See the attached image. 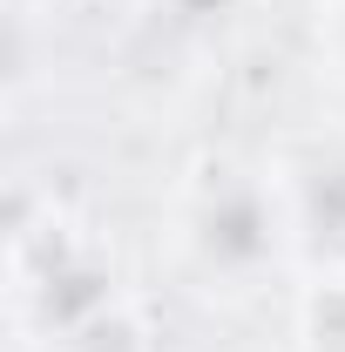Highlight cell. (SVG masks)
I'll return each mask as SVG.
<instances>
[{
  "instance_id": "1",
  "label": "cell",
  "mask_w": 345,
  "mask_h": 352,
  "mask_svg": "<svg viewBox=\"0 0 345 352\" xmlns=\"http://www.w3.org/2000/svg\"><path fill=\"white\" fill-rule=\"evenodd\" d=\"M163 237H170L176 271L223 305H244L271 278L298 271L278 170L244 149H197L170 176Z\"/></svg>"
},
{
  "instance_id": "2",
  "label": "cell",
  "mask_w": 345,
  "mask_h": 352,
  "mask_svg": "<svg viewBox=\"0 0 345 352\" xmlns=\"http://www.w3.org/2000/svg\"><path fill=\"white\" fill-rule=\"evenodd\" d=\"M285 217H291V251L304 271H345V135H298L271 156Z\"/></svg>"
},
{
  "instance_id": "3",
  "label": "cell",
  "mask_w": 345,
  "mask_h": 352,
  "mask_svg": "<svg viewBox=\"0 0 345 352\" xmlns=\"http://www.w3.org/2000/svg\"><path fill=\"white\" fill-rule=\"evenodd\" d=\"M47 352H156V318H149V298L142 292H122L102 311H88L82 325H68Z\"/></svg>"
},
{
  "instance_id": "4",
  "label": "cell",
  "mask_w": 345,
  "mask_h": 352,
  "mask_svg": "<svg viewBox=\"0 0 345 352\" xmlns=\"http://www.w3.org/2000/svg\"><path fill=\"white\" fill-rule=\"evenodd\" d=\"M291 352H345V271H304L298 278Z\"/></svg>"
},
{
  "instance_id": "5",
  "label": "cell",
  "mask_w": 345,
  "mask_h": 352,
  "mask_svg": "<svg viewBox=\"0 0 345 352\" xmlns=\"http://www.w3.org/2000/svg\"><path fill=\"white\" fill-rule=\"evenodd\" d=\"M318 61L345 88V0H318Z\"/></svg>"
},
{
  "instance_id": "6",
  "label": "cell",
  "mask_w": 345,
  "mask_h": 352,
  "mask_svg": "<svg viewBox=\"0 0 345 352\" xmlns=\"http://www.w3.org/2000/svg\"><path fill=\"white\" fill-rule=\"evenodd\" d=\"M170 21H183V28H210V21H223L237 0H156Z\"/></svg>"
}]
</instances>
